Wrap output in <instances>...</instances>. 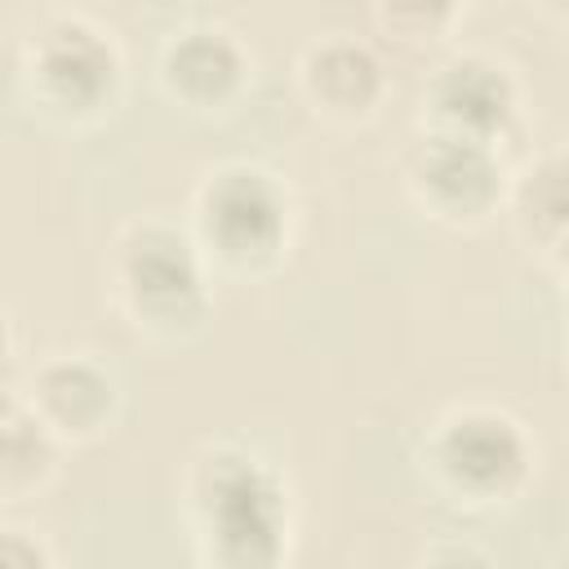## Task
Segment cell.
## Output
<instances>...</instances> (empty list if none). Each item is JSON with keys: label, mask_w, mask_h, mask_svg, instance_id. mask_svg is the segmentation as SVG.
Segmentation results:
<instances>
[{"label": "cell", "mask_w": 569, "mask_h": 569, "mask_svg": "<svg viewBox=\"0 0 569 569\" xmlns=\"http://www.w3.org/2000/svg\"><path fill=\"white\" fill-rule=\"evenodd\" d=\"M502 218L516 244L556 280L565 276V244H569V187H565V147L551 142L533 151L525 164L511 169Z\"/></svg>", "instance_id": "11"}, {"label": "cell", "mask_w": 569, "mask_h": 569, "mask_svg": "<svg viewBox=\"0 0 569 569\" xmlns=\"http://www.w3.org/2000/svg\"><path fill=\"white\" fill-rule=\"evenodd\" d=\"M413 569H498L493 556L467 538H445V542H431L418 551Z\"/></svg>", "instance_id": "14"}, {"label": "cell", "mask_w": 569, "mask_h": 569, "mask_svg": "<svg viewBox=\"0 0 569 569\" xmlns=\"http://www.w3.org/2000/svg\"><path fill=\"white\" fill-rule=\"evenodd\" d=\"M204 569H289L293 493L284 471L244 440H204L182 471Z\"/></svg>", "instance_id": "1"}, {"label": "cell", "mask_w": 569, "mask_h": 569, "mask_svg": "<svg viewBox=\"0 0 569 569\" xmlns=\"http://www.w3.org/2000/svg\"><path fill=\"white\" fill-rule=\"evenodd\" d=\"M156 84L173 107L191 116H222L249 93L253 53L227 22L196 18L160 40Z\"/></svg>", "instance_id": "8"}, {"label": "cell", "mask_w": 569, "mask_h": 569, "mask_svg": "<svg viewBox=\"0 0 569 569\" xmlns=\"http://www.w3.org/2000/svg\"><path fill=\"white\" fill-rule=\"evenodd\" d=\"M373 49H391L400 58H422V53H436L453 27L462 22V9L458 4H445V0H382L373 13Z\"/></svg>", "instance_id": "12"}, {"label": "cell", "mask_w": 569, "mask_h": 569, "mask_svg": "<svg viewBox=\"0 0 569 569\" xmlns=\"http://www.w3.org/2000/svg\"><path fill=\"white\" fill-rule=\"evenodd\" d=\"M298 196L293 187L258 160H218L209 164L187 204V231L222 276H267L276 271L298 240Z\"/></svg>", "instance_id": "3"}, {"label": "cell", "mask_w": 569, "mask_h": 569, "mask_svg": "<svg viewBox=\"0 0 569 569\" xmlns=\"http://www.w3.org/2000/svg\"><path fill=\"white\" fill-rule=\"evenodd\" d=\"M13 360H18V333L9 311L0 307V382H13Z\"/></svg>", "instance_id": "16"}, {"label": "cell", "mask_w": 569, "mask_h": 569, "mask_svg": "<svg viewBox=\"0 0 569 569\" xmlns=\"http://www.w3.org/2000/svg\"><path fill=\"white\" fill-rule=\"evenodd\" d=\"M27 413L62 445L80 449L102 440L120 418V382L89 351H53L44 356L27 382L18 387Z\"/></svg>", "instance_id": "9"}, {"label": "cell", "mask_w": 569, "mask_h": 569, "mask_svg": "<svg viewBox=\"0 0 569 569\" xmlns=\"http://www.w3.org/2000/svg\"><path fill=\"white\" fill-rule=\"evenodd\" d=\"M213 271L187 222L138 213L116 227L107 249V293L133 333L151 342H187L213 316Z\"/></svg>", "instance_id": "2"}, {"label": "cell", "mask_w": 569, "mask_h": 569, "mask_svg": "<svg viewBox=\"0 0 569 569\" xmlns=\"http://www.w3.org/2000/svg\"><path fill=\"white\" fill-rule=\"evenodd\" d=\"M124 89V53L111 27L80 9H44L18 40L22 102L62 129L98 124Z\"/></svg>", "instance_id": "5"}, {"label": "cell", "mask_w": 569, "mask_h": 569, "mask_svg": "<svg viewBox=\"0 0 569 569\" xmlns=\"http://www.w3.org/2000/svg\"><path fill=\"white\" fill-rule=\"evenodd\" d=\"M538 471L533 431L498 405H449L418 440L422 485L458 511L511 507Z\"/></svg>", "instance_id": "4"}, {"label": "cell", "mask_w": 569, "mask_h": 569, "mask_svg": "<svg viewBox=\"0 0 569 569\" xmlns=\"http://www.w3.org/2000/svg\"><path fill=\"white\" fill-rule=\"evenodd\" d=\"M520 107H525L520 76L502 58L485 49H458L431 62L418 93V129L453 133L502 151V142L520 124Z\"/></svg>", "instance_id": "7"}, {"label": "cell", "mask_w": 569, "mask_h": 569, "mask_svg": "<svg viewBox=\"0 0 569 569\" xmlns=\"http://www.w3.org/2000/svg\"><path fill=\"white\" fill-rule=\"evenodd\" d=\"M511 164L498 147L453 133L418 129L400 156V187L409 204L445 231H480L502 213Z\"/></svg>", "instance_id": "6"}, {"label": "cell", "mask_w": 569, "mask_h": 569, "mask_svg": "<svg viewBox=\"0 0 569 569\" xmlns=\"http://www.w3.org/2000/svg\"><path fill=\"white\" fill-rule=\"evenodd\" d=\"M22 418V396H18V382H0V449L9 440V431L18 427Z\"/></svg>", "instance_id": "15"}, {"label": "cell", "mask_w": 569, "mask_h": 569, "mask_svg": "<svg viewBox=\"0 0 569 569\" xmlns=\"http://www.w3.org/2000/svg\"><path fill=\"white\" fill-rule=\"evenodd\" d=\"M0 569H53V551L36 529L0 525Z\"/></svg>", "instance_id": "13"}, {"label": "cell", "mask_w": 569, "mask_h": 569, "mask_svg": "<svg viewBox=\"0 0 569 569\" xmlns=\"http://www.w3.org/2000/svg\"><path fill=\"white\" fill-rule=\"evenodd\" d=\"M293 80L307 107L329 124H365L369 116H378L391 89L387 58L373 49V40L351 36V31L311 36L298 49Z\"/></svg>", "instance_id": "10"}]
</instances>
